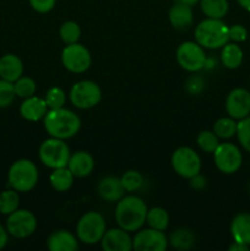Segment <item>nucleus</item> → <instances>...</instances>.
I'll use <instances>...</instances> for the list:
<instances>
[{"label":"nucleus","instance_id":"f257e3e1","mask_svg":"<svg viewBox=\"0 0 250 251\" xmlns=\"http://www.w3.org/2000/svg\"><path fill=\"white\" fill-rule=\"evenodd\" d=\"M147 210L146 202L140 196L124 195L115 205V222L126 232L135 233L146 225Z\"/></svg>","mask_w":250,"mask_h":251},{"label":"nucleus","instance_id":"f03ea898","mask_svg":"<svg viewBox=\"0 0 250 251\" xmlns=\"http://www.w3.org/2000/svg\"><path fill=\"white\" fill-rule=\"evenodd\" d=\"M43 125L49 136L66 141L78 134L81 119L75 112L68 108H56L47 112L43 118Z\"/></svg>","mask_w":250,"mask_h":251},{"label":"nucleus","instance_id":"7ed1b4c3","mask_svg":"<svg viewBox=\"0 0 250 251\" xmlns=\"http://www.w3.org/2000/svg\"><path fill=\"white\" fill-rule=\"evenodd\" d=\"M194 38L205 49H221L229 42V26L220 19H203L194 29Z\"/></svg>","mask_w":250,"mask_h":251},{"label":"nucleus","instance_id":"20e7f679","mask_svg":"<svg viewBox=\"0 0 250 251\" xmlns=\"http://www.w3.org/2000/svg\"><path fill=\"white\" fill-rule=\"evenodd\" d=\"M39 172L31 159L21 158L15 161L7 171V185L19 193H29L37 186Z\"/></svg>","mask_w":250,"mask_h":251},{"label":"nucleus","instance_id":"39448f33","mask_svg":"<svg viewBox=\"0 0 250 251\" xmlns=\"http://www.w3.org/2000/svg\"><path fill=\"white\" fill-rule=\"evenodd\" d=\"M107 230V223L102 213L88 211L83 213L76 225V237L85 245L98 244Z\"/></svg>","mask_w":250,"mask_h":251},{"label":"nucleus","instance_id":"423d86ee","mask_svg":"<svg viewBox=\"0 0 250 251\" xmlns=\"http://www.w3.org/2000/svg\"><path fill=\"white\" fill-rule=\"evenodd\" d=\"M68 97L71 104L77 109H92L102 100V90L95 81L81 80L71 86Z\"/></svg>","mask_w":250,"mask_h":251},{"label":"nucleus","instance_id":"0eeeda50","mask_svg":"<svg viewBox=\"0 0 250 251\" xmlns=\"http://www.w3.org/2000/svg\"><path fill=\"white\" fill-rule=\"evenodd\" d=\"M70 147L65 142V140L50 137L44 140L38 149L39 161L47 168L56 169L68 166L70 158Z\"/></svg>","mask_w":250,"mask_h":251},{"label":"nucleus","instance_id":"6e6552de","mask_svg":"<svg viewBox=\"0 0 250 251\" xmlns=\"http://www.w3.org/2000/svg\"><path fill=\"white\" fill-rule=\"evenodd\" d=\"M175 59L178 65L188 73H199L205 69L207 55L203 47L195 41H185L176 48Z\"/></svg>","mask_w":250,"mask_h":251},{"label":"nucleus","instance_id":"1a4fd4ad","mask_svg":"<svg viewBox=\"0 0 250 251\" xmlns=\"http://www.w3.org/2000/svg\"><path fill=\"white\" fill-rule=\"evenodd\" d=\"M171 164L173 171L184 179H191L201 173L202 162L198 152L189 146L178 147L172 153Z\"/></svg>","mask_w":250,"mask_h":251},{"label":"nucleus","instance_id":"9d476101","mask_svg":"<svg viewBox=\"0 0 250 251\" xmlns=\"http://www.w3.org/2000/svg\"><path fill=\"white\" fill-rule=\"evenodd\" d=\"M6 227L7 233L10 237H14L16 239H26L31 237L37 229V217L32 211L26 208H17L9 216H6Z\"/></svg>","mask_w":250,"mask_h":251},{"label":"nucleus","instance_id":"9b49d317","mask_svg":"<svg viewBox=\"0 0 250 251\" xmlns=\"http://www.w3.org/2000/svg\"><path fill=\"white\" fill-rule=\"evenodd\" d=\"M212 154L216 168L227 176L237 173L243 164L242 151L232 142H221Z\"/></svg>","mask_w":250,"mask_h":251},{"label":"nucleus","instance_id":"f8f14e48","mask_svg":"<svg viewBox=\"0 0 250 251\" xmlns=\"http://www.w3.org/2000/svg\"><path fill=\"white\" fill-rule=\"evenodd\" d=\"M61 64L73 74H83L91 68L92 55L90 50L81 43L66 44L61 51Z\"/></svg>","mask_w":250,"mask_h":251},{"label":"nucleus","instance_id":"ddd939ff","mask_svg":"<svg viewBox=\"0 0 250 251\" xmlns=\"http://www.w3.org/2000/svg\"><path fill=\"white\" fill-rule=\"evenodd\" d=\"M168 237L163 230L144 228L135 232L132 237V250L136 251H166L168 249Z\"/></svg>","mask_w":250,"mask_h":251},{"label":"nucleus","instance_id":"4468645a","mask_svg":"<svg viewBox=\"0 0 250 251\" xmlns=\"http://www.w3.org/2000/svg\"><path fill=\"white\" fill-rule=\"evenodd\" d=\"M225 112L235 120L244 119L250 115V91L234 88L225 98Z\"/></svg>","mask_w":250,"mask_h":251},{"label":"nucleus","instance_id":"2eb2a0df","mask_svg":"<svg viewBox=\"0 0 250 251\" xmlns=\"http://www.w3.org/2000/svg\"><path fill=\"white\" fill-rule=\"evenodd\" d=\"M100 244L104 251H131L132 238L123 228H110L105 230Z\"/></svg>","mask_w":250,"mask_h":251},{"label":"nucleus","instance_id":"dca6fc26","mask_svg":"<svg viewBox=\"0 0 250 251\" xmlns=\"http://www.w3.org/2000/svg\"><path fill=\"white\" fill-rule=\"evenodd\" d=\"M97 193L103 201L109 203H117L125 195V189L120 178L114 176H104L97 185Z\"/></svg>","mask_w":250,"mask_h":251},{"label":"nucleus","instance_id":"f3484780","mask_svg":"<svg viewBox=\"0 0 250 251\" xmlns=\"http://www.w3.org/2000/svg\"><path fill=\"white\" fill-rule=\"evenodd\" d=\"M171 26L176 31H186L194 24L193 6L181 2H174L168 11Z\"/></svg>","mask_w":250,"mask_h":251},{"label":"nucleus","instance_id":"a211bd4d","mask_svg":"<svg viewBox=\"0 0 250 251\" xmlns=\"http://www.w3.org/2000/svg\"><path fill=\"white\" fill-rule=\"evenodd\" d=\"M66 167L75 178H86L91 176L95 169V159L90 152L76 151L70 154Z\"/></svg>","mask_w":250,"mask_h":251},{"label":"nucleus","instance_id":"6ab92c4d","mask_svg":"<svg viewBox=\"0 0 250 251\" xmlns=\"http://www.w3.org/2000/svg\"><path fill=\"white\" fill-rule=\"evenodd\" d=\"M49 110L44 98L38 97V96H32V97L25 98L20 104V114L27 122H39L43 120L46 117L47 112Z\"/></svg>","mask_w":250,"mask_h":251},{"label":"nucleus","instance_id":"aec40b11","mask_svg":"<svg viewBox=\"0 0 250 251\" xmlns=\"http://www.w3.org/2000/svg\"><path fill=\"white\" fill-rule=\"evenodd\" d=\"M47 248L50 251H76L80 248V240L69 230L58 229L48 237Z\"/></svg>","mask_w":250,"mask_h":251},{"label":"nucleus","instance_id":"412c9836","mask_svg":"<svg viewBox=\"0 0 250 251\" xmlns=\"http://www.w3.org/2000/svg\"><path fill=\"white\" fill-rule=\"evenodd\" d=\"M24 63L16 54L7 53L0 56V78L15 82L24 75Z\"/></svg>","mask_w":250,"mask_h":251},{"label":"nucleus","instance_id":"4be33fe9","mask_svg":"<svg viewBox=\"0 0 250 251\" xmlns=\"http://www.w3.org/2000/svg\"><path fill=\"white\" fill-rule=\"evenodd\" d=\"M230 235L233 240L250 247V212H240L230 222Z\"/></svg>","mask_w":250,"mask_h":251},{"label":"nucleus","instance_id":"5701e85b","mask_svg":"<svg viewBox=\"0 0 250 251\" xmlns=\"http://www.w3.org/2000/svg\"><path fill=\"white\" fill-rule=\"evenodd\" d=\"M196 238L193 230L189 228H176L168 237L169 247L178 251L191 250L195 245Z\"/></svg>","mask_w":250,"mask_h":251},{"label":"nucleus","instance_id":"b1692460","mask_svg":"<svg viewBox=\"0 0 250 251\" xmlns=\"http://www.w3.org/2000/svg\"><path fill=\"white\" fill-rule=\"evenodd\" d=\"M221 49H222L221 50V63L225 68L234 70L242 65L244 53H243V49L240 48V46H238V43L229 41Z\"/></svg>","mask_w":250,"mask_h":251},{"label":"nucleus","instance_id":"393cba45","mask_svg":"<svg viewBox=\"0 0 250 251\" xmlns=\"http://www.w3.org/2000/svg\"><path fill=\"white\" fill-rule=\"evenodd\" d=\"M74 180H75V176L69 171L68 167L51 169V173L49 176V183H50L51 188L59 193H65V191L70 190Z\"/></svg>","mask_w":250,"mask_h":251},{"label":"nucleus","instance_id":"a878e982","mask_svg":"<svg viewBox=\"0 0 250 251\" xmlns=\"http://www.w3.org/2000/svg\"><path fill=\"white\" fill-rule=\"evenodd\" d=\"M199 5L201 12L208 19L223 20L229 11L228 0H200Z\"/></svg>","mask_w":250,"mask_h":251},{"label":"nucleus","instance_id":"bb28decb","mask_svg":"<svg viewBox=\"0 0 250 251\" xmlns=\"http://www.w3.org/2000/svg\"><path fill=\"white\" fill-rule=\"evenodd\" d=\"M146 225L150 228L158 230H166L169 226V213L161 206H154L147 210Z\"/></svg>","mask_w":250,"mask_h":251},{"label":"nucleus","instance_id":"cd10ccee","mask_svg":"<svg viewBox=\"0 0 250 251\" xmlns=\"http://www.w3.org/2000/svg\"><path fill=\"white\" fill-rule=\"evenodd\" d=\"M237 120L228 115V117H223L216 120L212 131L217 135L220 140H229L237 135Z\"/></svg>","mask_w":250,"mask_h":251},{"label":"nucleus","instance_id":"c85d7f7f","mask_svg":"<svg viewBox=\"0 0 250 251\" xmlns=\"http://www.w3.org/2000/svg\"><path fill=\"white\" fill-rule=\"evenodd\" d=\"M20 208V193L15 189L9 188L0 193V213L9 216Z\"/></svg>","mask_w":250,"mask_h":251},{"label":"nucleus","instance_id":"c756f323","mask_svg":"<svg viewBox=\"0 0 250 251\" xmlns=\"http://www.w3.org/2000/svg\"><path fill=\"white\" fill-rule=\"evenodd\" d=\"M59 37L65 44L77 43L81 38V27L75 21H65L59 28Z\"/></svg>","mask_w":250,"mask_h":251},{"label":"nucleus","instance_id":"7c9ffc66","mask_svg":"<svg viewBox=\"0 0 250 251\" xmlns=\"http://www.w3.org/2000/svg\"><path fill=\"white\" fill-rule=\"evenodd\" d=\"M12 83H14V90L16 97L25 100V98L32 97V96L36 95L37 83L36 81L32 77H29V76L22 75L21 77L17 78V80Z\"/></svg>","mask_w":250,"mask_h":251},{"label":"nucleus","instance_id":"2f4dec72","mask_svg":"<svg viewBox=\"0 0 250 251\" xmlns=\"http://www.w3.org/2000/svg\"><path fill=\"white\" fill-rule=\"evenodd\" d=\"M120 180H122V184L126 193H135V191H139L145 184L144 176H142L140 172L134 171V169H130V171L125 172V173L120 176Z\"/></svg>","mask_w":250,"mask_h":251},{"label":"nucleus","instance_id":"473e14b6","mask_svg":"<svg viewBox=\"0 0 250 251\" xmlns=\"http://www.w3.org/2000/svg\"><path fill=\"white\" fill-rule=\"evenodd\" d=\"M196 144L205 153H213L221 142L212 130H202L196 137Z\"/></svg>","mask_w":250,"mask_h":251},{"label":"nucleus","instance_id":"72a5a7b5","mask_svg":"<svg viewBox=\"0 0 250 251\" xmlns=\"http://www.w3.org/2000/svg\"><path fill=\"white\" fill-rule=\"evenodd\" d=\"M44 100H46V103L49 109H56V108L65 107L68 96H66L65 91L63 88L54 86V87H50L47 91Z\"/></svg>","mask_w":250,"mask_h":251},{"label":"nucleus","instance_id":"f704fd0d","mask_svg":"<svg viewBox=\"0 0 250 251\" xmlns=\"http://www.w3.org/2000/svg\"><path fill=\"white\" fill-rule=\"evenodd\" d=\"M235 136L238 137L240 146L250 153V115L244 119L238 120L237 135Z\"/></svg>","mask_w":250,"mask_h":251},{"label":"nucleus","instance_id":"c9c22d12","mask_svg":"<svg viewBox=\"0 0 250 251\" xmlns=\"http://www.w3.org/2000/svg\"><path fill=\"white\" fill-rule=\"evenodd\" d=\"M15 98L16 95H15L14 83L0 78V109L10 107L14 103Z\"/></svg>","mask_w":250,"mask_h":251},{"label":"nucleus","instance_id":"e433bc0d","mask_svg":"<svg viewBox=\"0 0 250 251\" xmlns=\"http://www.w3.org/2000/svg\"><path fill=\"white\" fill-rule=\"evenodd\" d=\"M32 9L38 14H48L54 9L56 0H28Z\"/></svg>","mask_w":250,"mask_h":251},{"label":"nucleus","instance_id":"4c0bfd02","mask_svg":"<svg viewBox=\"0 0 250 251\" xmlns=\"http://www.w3.org/2000/svg\"><path fill=\"white\" fill-rule=\"evenodd\" d=\"M248 39V29L243 25H233L229 26V41L234 43H240Z\"/></svg>","mask_w":250,"mask_h":251},{"label":"nucleus","instance_id":"58836bf2","mask_svg":"<svg viewBox=\"0 0 250 251\" xmlns=\"http://www.w3.org/2000/svg\"><path fill=\"white\" fill-rule=\"evenodd\" d=\"M186 88L189 90V92L194 93V95H198L202 91L203 88V80L199 76H191L190 78L186 82Z\"/></svg>","mask_w":250,"mask_h":251},{"label":"nucleus","instance_id":"ea45409f","mask_svg":"<svg viewBox=\"0 0 250 251\" xmlns=\"http://www.w3.org/2000/svg\"><path fill=\"white\" fill-rule=\"evenodd\" d=\"M189 181H190L191 189H194V190H198V191L202 190V189H205L206 185H207V180H206V178L201 173H199L198 176H193L191 179H189Z\"/></svg>","mask_w":250,"mask_h":251},{"label":"nucleus","instance_id":"a19ab883","mask_svg":"<svg viewBox=\"0 0 250 251\" xmlns=\"http://www.w3.org/2000/svg\"><path fill=\"white\" fill-rule=\"evenodd\" d=\"M9 237L10 234L7 233L6 227L0 223V250H2L7 245V243H9Z\"/></svg>","mask_w":250,"mask_h":251},{"label":"nucleus","instance_id":"79ce46f5","mask_svg":"<svg viewBox=\"0 0 250 251\" xmlns=\"http://www.w3.org/2000/svg\"><path fill=\"white\" fill-rule=\"evenodd\" d=\"M249 249H250L249 245L243 244V243L234 242V240H233V243L229 245V248H228V250L229 251H249Z\"/></svg>","mask_w":250,"mask_h":251},{"label":"nucleus","instance_id":"37998d69","mask_svg":"<svg viewBox=\"0 0 250 251\" xmlns=\"http://www.w3.org/2000/svg\"><path fill=\"white\" fill-rule=\"evenodd\" d=\"M237 2L239 4L240 7L250 12V0H237Z\"/></svg>","mask_w":250,"mask_h":251},{"label":"nucleus","instance_id":"c03bdc74","mask_svg":"<svg viewBox=\"0 0 250 251\" xmlns=\"http://www.w3.org/2000/svg\"><path fill=\"white\" fill-rule=\"evenodd\" d=\"M174 2H181V4H186V5H190V6H194V5L199 4L200 0H173Z\"/></svg>","mask_w":250,"mask_h":251}]
</instances>
